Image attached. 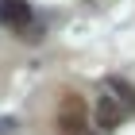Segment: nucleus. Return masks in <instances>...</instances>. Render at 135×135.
<instances>
[{
    "mask_svg": "<svg viewBox=\"0 0 135 135\" xmlns=\"http://www.w3.org/2000/svg\"><path fill=\"white\" fill-rule=\"evenodd\" d=\"M54 127H58V135H85V127H89V104L77 93H66L58 100V112H54Z\"/></svg>",
    "mask_w": 135,
    "mask_h": 135,
    "instance_id": "nucleus-1",
    "label": "nucleus"
},
{
    "mask_svg": "<svg viewBox=\"0 0 135 135\" xmlns=\"http://www.w3.org/2000/svg\"><path fill=\"white\" fill-rule=\"evenodd\" d=\"M97 127H104V131H112V127H120V120H124V108H120V100H116L112 93L97 97Z\"/></svg>",
    "mask_w": 135,
    "mask_h": 135,
    "instance_id": "nucleus-2",
    "label": "nucleus"
},
{
    "mask_svg": "<svg viewBox=\"0 0 135 135\" xmlns=\"http://www.w3.org/2000/svg\"><path fill=\"white\" fill-rule=\"evenodd\" d=\"M27 20H31V4L27 0H0V23L27 27Z\"/></svg>",
    "mask_w": 135,
    "mask_h": 135,
    "instance_id": "nucleus-3",
    "label": "nucleus"
},
{
    "mask_svg": "<svg viewBox=\"0 0 135 135\" xmlns=\"http://www.w3.org/2000/svg\"><path fill=\"white\" fill-rule=\"evenodd\" d=\"M108 89L116 93V100H124V108H131L135 112V89L127 81H120V77H108Z\"/></svg>",
    "mask_w": 135,
    "mask_h": 135,
    "instance_id": "nucleus-4",
    "label": "nucleus"
}]
</instances>
